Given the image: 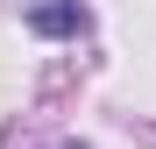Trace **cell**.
<instances>
[{
  "instance_id": "cell-1",
  "label": "cell",
  "mask_w": 156,
  "mask_h": 149,
  "mask_svg": "<svg viewBox=\"0 0 156 149\" xmlns=\"http://www.w3.org/2000/svg\"><path fill=\"white\" fill-rule=\"evenodd\" d=\"M36 29L43 36H64V29H85V14L78 7H36Z\"/></svg>"
}]
</instances>
